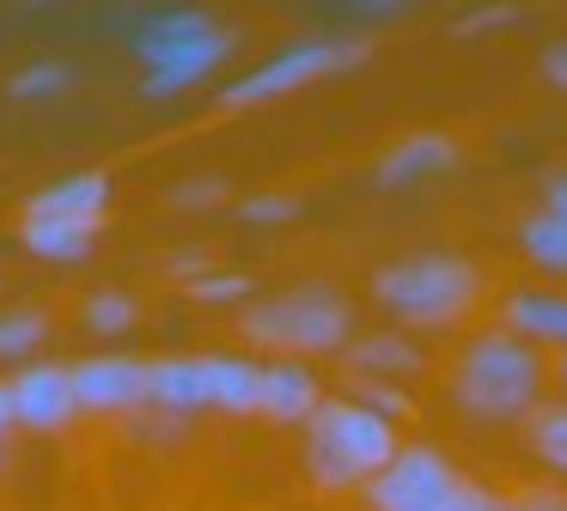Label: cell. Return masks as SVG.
Listing matches in <instances>:
<instances>
[{"instance_id":"1","label":"cell","mask_w":567,"mask_h":511,"mask_svg":"<svg viewBox=\"0 0 567 511\" xmlns=\"http://www.w3.org/2000/svg\"><path fill=\"white\" fill-rule=\"evenodd\" d=\"M452 389L476 420H518V414H537L543 359L513 328H494V335H476L457 353Z\"/></svg>"},{"instance_id":"2","label":"cell","mask_w":567,"mask_h":511,"mask_svg":"<svg viewBox=\"0 0 567 511\" xmlns=\"http://www.w3.org/2000/svg\"><path fill=\"white\" fill-rule=\"evenodd\" d=\"M396 457V432L384 414L360 401H318L306 420V469L323 487H367Z\"/></svg>"},{"instance_id":"3","label":"cell","mask_w":567,"mask_h":511,"mask_svg":"<svg viewBox=\"0 0 567 511\" xmlns=\"http://www.w3.org/2000/svg\"><path fill=\"white\" fill-rule=\"evenodd\" d=\"M482 280L464 255H445V250H427V255H403V262L379 268L372 280V299L384 304L391 316L403 323H421V328H440L452 316H464L476 304Z\"/></svg>"},{"instance_id":"4","label":"cell","mask_w":567,"mask_h":511,"mask_svg":"<svg viewBox=\"0 0 567 511\" xmlns=\"http://www.w3.org/2000/svg\"><path fill=\"white\" fill-rule=\"evenodd\" d=\"M238 323H245V341H257V347L330 353V347H342L348 328H354V304L336 286H287V292H275V299L250 304Z\"/></svg>"},{"instance_id":"5","label":"cell","mask_w":567,"mask_h":511,"mask_svg":"<svg viewBox=\"0 0 567 511\" xmlns=\"http://www.w3.org/2000/svg\"><path fill=\"white\" fill-rule=\"evenodd\" d=\"M360 55H367V43H360V36H311V43H293V49H281V55L257 61L250 73H238V80L226 85L220 104H226V109L269 104V97H287V92H299V85L323 80V73L354 67Z\"/></svg>"},{"instance_id":"6","label":"cell","mask_w":567,"mask_h":511,"mask_svg":"<svg viewBox=\"0 0 567 511\" xmlns=\"http://www.w3.org/2000/svg\"><path fill=\"white\" fill-rule=\"evenodd\" d=\"M372 511H464L470 481L427 445H409L367 481Z\"/></svg>"},{"instance_id":"7","label":"cell","mask_w":567,"mask_h":511,"mask_svg":"<svg viewBox=\"0 0 567 511\" xmlns=\"http://www.w3.org/2000/svg\"><path fill=\"white\" fill-rule=\"evenodd\" d=\"M74 408H80V414L147 408V365H141V359H123V353L80 359V365H74Z\"/></svg>"},{"instance_id":"8","label":"cell","mask_w":567,"mask_h":511,"mask_svg":"<svg viewBox=\"0 0 567 511\" xmlns=\"http://www.w3.org/2000/svg\"><path fill=\"white\" fill-rule=\"evenodd\" d=\"M7 396H13V420L31 426V432H55V426L74 420V365H25V372L7 384Z\"/></svg>"},{"instance_id":"9","label":"cell","mask_w":567,"mask_h":511,"mask_svg":"<svg viewBox=\"0 0 567 511\" xmlns=\"http://www.w3.org/2000/svg\"><path fill=\"white\" fill-rule=\"evenodd\" d=\"M233 55V31H208V36H196V43H184V49H172V55H159L153 67H141V97H177V92H189L196 80H208L220 61Z\"/></svg>"},{"instance_id":"10","label":"cell","mask_w":567,"mask_h":511,"mask_svg":"<svg viewBox=\"0 0 567 511\" xmlns=\"http://www.w3.org/2000/svg\"><path fill=\"white\" fill-rule=\"evenodd\" d=\"M111 207V177L104 170H74V177L43 182L25 201V219H74V226H104Z\"/></svg>"},{"instance_id":"11","label":"cell","mask_w":567,"mask_h":511,"mask_svg":"<svg viewBox=\"0 0 567 511\" xmlns=\"http://www.w3.org/2000/svg\"><path fill=\"white\" fill-rule=\"evenodd\" d=\"M457 165V146L445 140V134H409V140H396L391 153L379 158V189H409V182L421 177H440V170Z\"/></svg>"},{"instance_id":"12","label":"cell","mask_w":567,"mask_h":511,"mask_svg":"<svg viewBox=\"0 0 567 511\" xmlns=\"http://www.w3.org/2000/svg\"><path fill=\"white\" fill-rule=\"evenodd\" d=\"M196 359H202V396H208V408L257 414V396H262L257 359H233V353H196Z\"/></svg>"},{"instance_id":"13","label":"cell","mask_w":567,"mask_h":511,"mask_svg":"<svg viewBox=\"0 0 567 511\" xmlns=\"http://www.w3.org/2000/svg\"><path fill=\"white\" fill-rule=\"evenodd\" d=\"M318 377L306 372V365L293 359H275L262 365V396H257V414H269V420H311L318 414Z\"/></svg>"},{"instance_id":"14","label":"cell","mask_w":567,"mask_h":511,"mask_svg":"<svg viewBox=\"0 0 567 511\" xmlns=\"http://www.w3.org/2000/svg\"><path fill=\"white\" fill-rule=\"evenodd\" d=\"M147 408H165V414L208 408V396H202V359H153L147 365Z\"/></svg>"},{"instance_id":"15","label":"cell","mask_w":567,"mask_h":511,"mask_svg":"<svg viewBox=\"0 0 567 511\" xmlns=\"http://www.w3.org/2000/svg\"><path fill=\"white\" fill-rule=\"evenodd\" d=\"M506 328L518 341H561L567 347V292H513L506 299Z\"/></svg>"},{"instance_id":"16","label":"cell","mask_w":567,"mask_h":511,"mask_svg":"<svg viewBox=\"0 0 567 511\" xmlns=\"http://www.w3.org/2000/svg\"><path fill=\"white\" fill-rule=\"evenodd\" d=\"M208 31H220V24H214L202 7L159 12V19H147V24H141V36H135V55H141V67H153L159 55H172V49L196 43V36H208Z\"/></svg>"},{"instance_id":"17","label":"cell","mask_w":567,"mask_h":511,"mask_svg":"<svg viewBox=\"0 0 567 511\" xmlns=\"http://www.w3.org/2000/svg\"><path fill=\"white\" fill-rule=\"evenodd\" d=\"M99 226H74V219H19V243L43 262H86Z\"/></svg>"},{"instance_id":"18","label":"cell","mask_w":567,"mask_h":511,"mask_svg":"<svg viewBox=\"0 0 567 511\" xmlns=\"http://www.w3.org/2000/svg\"><path fill=\"white\" fill-rule=\"evenodd\" d=\"M518 243H525V255L537 268H549V274H567V219H555V213H530L525 226H518Z\"/></svg>"},{"instance_id":"19","label":"cell","mask_w":567,"mask_h":511,"mask_svg":"<svg viewBox=\"0 0 567 511\" xmlns=\"http://www.w3.org/2000/svg\"><path fill=\"white\" fill-rule=\"evenodd\" d=\"M530 450H537L555 474H567V401H549V408L530 414Z\"/></svg>"},{"instance_id":"20","label":"cell","mask_w":567,"mask_h":511,"mask_svg":"<svg viewBox=\"0 0 567 511\" xmlns=\"http://www.w3.org/2000/svg\"><path fill=\"white\" fill-rule=\"evenodd\" d=\"M43 335H50L43 311H0V359H31Z\"/></svg>"},{"instance_id":"21","label":"cell","mask_w":567,"mask_h":511,"mask_svg":"<svg viewBox=\"0 0 567 511\" xmlns=\"http://www.w3.org/2000/svg\"><path fill=\"white\" fill-rule=\"evenodd\" d=\"M74 85V67L68 61H31V67H19L13 80H7V92L13 97H55Z\"/></svg>"},{"instance_id":"22","label":"cell","mask_w":567,"mask_h":511,"mask_svg":"<svg viewBox=\"0 0 567 511\" xmlns=\"http://www.w3.org/2000/svg\"><path fill=\"white\" fill-rule=\"evenodd\" d=\"M409 359H415V353H409V341H403V335H367V341H354V365H360L367 377L403 372Z\"/></svg>"},{"instance_id":"23","label":"cell","mask_w":567,"mask_h":511,"mask_svg":"<svg viewBox=\"0 0 567 511\" xmlns=\"http://www.w3.org/2000/svg\"><path fill=\"white\" fill-rule=\"evenodd\" d=\"M80 316H86L92 335H123V328L135 323V299H128V292H92Z\"/></svg>"},{"instance_id":"24","label":"cell","mask_w":567,"mask_h":511,"mask_svg":"<svg viewBox=\"0 0 567 511\" xmlns=\"http://www.w3.org/2000/svg\"><path fill=\"white\" fill-rule=\"evenodd\" d=\"M184 292H189L196 304H233V299H250V280L226 268V274H202V280H189Z\"/></svg>"},{"instance_id":"25","label":"cell","mask_w":567,"mask_h":511,"mask_svg":"<svg viewBox=\"0 0 567 511\" xmlns=\"http://www.w3.org/2000/svg\"><path fill=\"white\" fill-rule=\"evenodd\" d=\"M238 213H245L250 226H287V219H299V201L293 195H250Z\"/></svg>"},{"instance_id":"26","label":"cell","mask_w":567,"mask_h":511,"mask_svg":"<svg viewBox=\"0 0 567 511\" xmlns=\"http://www.w3.org/2000/svg\"><path fill=\"white\" fill-rule=\"evenodd\" d=\"M208 201H226V182L220 177H189L172 189V207H208Z\"/></svg>"},{"instance_id":"27","label":"cell","mask_w":567,"mask_h":511,"mask_svg":"<svg viewBox=\"0 0 567 511\" xmlns=\"http://www.w3.org/2000/svg\"><path fill=\"white\" fill-rule=\"evenodd\" d=\"M360 408L384 414V420H403V414H409V401L396 396L391 384H379V377H372V384H360Z\"/></svg>"},{"instance_id":"28","label":"cell","mask_w":567,"mask_h":511,"mask_svg":"<svg viewBox=\"0 0 567 511\" xmlns=\"http://www.w3.org/2000/svg\"><path fill=\"white\" fill-rule=\"evenodd\" d=\"M543 80H549L555 92H567V43H549V49H543Z\"/></svg>"},{"instance_id":"29","label":"cell","mask_w":567,"mask_h":511,"mask_svg":"<svg viewBox=\"0 0 567 511\" xmlns=\"http://www.w3.org/2000/svg\"><path fill=\"white\" fill-rule=\"evenodd\" d=\"M513 511H567V499L561 493H549V487H530V493H518V505Z\"/></svg>"},{"instance_id":"30","label":"cell","mask_w":567,"mask_h":511,"mask_svg":"<svg viewBox=\"0 0 567 511\" xmlns=\"http://www.w3.org/2000/svg\"><path fill=\"white\" fill-rule=\"evenodd\" d=\"M172 274L202 280V274H208V255H202V250H177V255H172Z\"/></svg>"},{"instance_id":"31","label":"cell","mask_w":567,"mask_h":511,"mask_svg":"<svg viewBox=\"0 0 567 511\" xmlns=\"http://www.w3.org/2000/svg\"><path fill=\"white\" fill-rule=\"evenodd\" d=\"M543 213L567 219V177H549V195H543Z\"/></svg>"},{"instance_id":"32","label":"cell","mask_w":567,"mask_h":511,"mask_svg":"<svg viewBox=\"0 0 567 511\" xmlns=\"http://www.w3.org/2000/svg\"><path fill=\"white\" fill-rule=\"evenodd\" d=\"M464 511H513V505H501V499H494V493H482V487H470Z\"/></svg>"},{"instance_id":"33","label":"cell","mask_w":567,"mask_h":511,"mask_svg":"<svg viewBox=\"0 0 567 511\" xmlns=\"http://www.w3.org/2000/svg\"><path fill=\"white\" fill-rule=\"evenodd\" d=\"M13 426V396H7V384H0V432Z\"/></svg>"},{"instance_id":"34","label":"cell","mask_w":567,"mask_h":511,"mask_svg":"<svg viewBox=\"0 0 567 511\" xmlns=\"http://www.w3.org/2000/svg\"><path fill=\"white\" fill-rule=\"evenodd\" d=\"M561 384H567V353H561Z\"/></svg>"}]
</instances>
